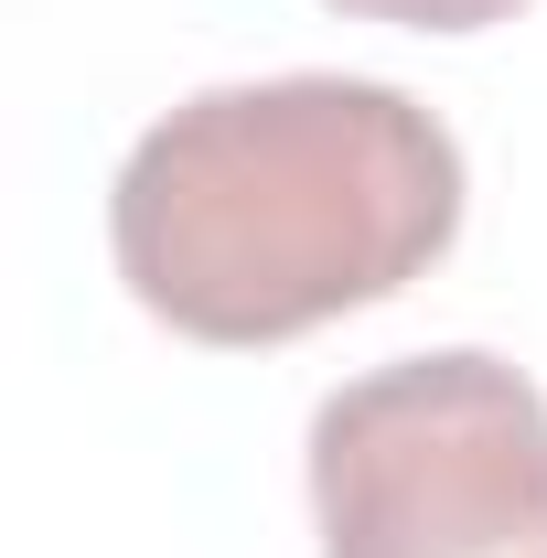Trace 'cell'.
Returning <instances> with one entry per match:
<instances>
[{"mask_svg": "<svg viewBox=\"0 0 547 558\" xmlns=\"http://www.w3.org/2000/svg\"><path fill=\"white\" fill-rule=\"evenodd\" d=\"M462 140L387 75H258L161 108L108 183L130 301L215 354L398 301L462 236Z\"/></svg>", "mask_w": 547, "mask_h": 558, "instance_id": "cell-1", "label": "cell"}, {"mask_svg": "<svg viewBox=\"0 0 547 558\" xmlns=\"http://www.w3.org/2000/svg\"><path fill=\"white\" fill-rule=\"evenodd\" d=\"M323 558H547V398L483 344L398 354L312 409Z\"/></svg>", "mask_w": 547, "mask_h": 558, "instance_id": "cell-2", "label": "cell"}, {"mask_svg": "<svg viewBox=\"0 0 547 558\" xmlns=\"http://www.w3.org/2000/svg\"><path fill=\"white\" fill-rule=\"evenodd\" d=\"M343 22H398V33H494L526 0H333Z\"/></svg>", "mask_w": 547, "mask_h": 558, "instance_id": "cell-3", "label": "cell"}]
</instances>
